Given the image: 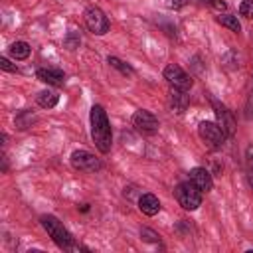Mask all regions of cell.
Here are the masks:
<instances>
[{"label": "cell", "instance_id": "6da1fadb", "mask_svg": "<svg viewBox=\"0 0 253 253\" xmlns=\"http://www.w3.org/2000/svg\"><path fill=\"white\" fill-rule=\"evenodd\" d=\"M89 119H91V138H93L95 146L103 154L111 152L113 132H111V125H109V119H107L105 109L101 105H93Z\"/></svg>", "mask_w": 253, "mask_h": 253}, {"label": "cell", "instance_id": "7a4b0ae2", "mask_svg": "<svg viewBox=\"0 0 253 253\" xmlns=\"http://www.w3.org/2000/svg\"><path fill=\"white\" fill-rule=\"evenodd\" d=\"M42 225H43V229L47 231V235L53 239V243L59 247V249H65V251H77V249H81L77 243H75V239L71 237V233L63 227V223L55 217V215H42Z\"/></svg>", "mask_w": 253, "mask_h": 253}, {"label": "cell", "instance_id": "3957f363", "mask_svg": "<svg viewBox=\"0 0 253 253\" xmlns=\"http://www.w3.org/2000/svg\"><path fill=\"white\" fill-rule=\"evenodd\" d=\"M202 194L204 192L194 182H190V180L176 186V200L188 211H194V210H198L202 206Z\"/></svg>", "mask_w": 253, "mask_h": 253}, {"label": "cell", "instance_id": "277c9868", "mask_svg": "<svg viewBox=\"0 0 253 253\" xmlns=\"http://www.w3.org/2000/svg\"><path fill=\"white\" fill-rule=\"evenodd\" d=\"M198 134L204 140V144L210 148H219L225 140V132L221 130V126L211 121H202L198 126Z\"/></svg>", "mask_w": 253, "mask_h": 253}, {"label": "cell", "instance_id": "5b68a950", "mask_svg": "<svg viewBox=\"0 0 253 253\" xmlns=\"http://www.w3.org/2000/svg\"><path fill=\"white\" fill-rule=\"evenodd\" d=\"M85 26L89 28V32H93L95 36H103L109 32L111 24L109 18L105 16V12L99 6H89L85 10Z\"/></svg>", "mask_w": 253, "mask_h": 253}, {"label": "cell", "instance_id": "8992f818", "mask_svg": "<svg viewBox=\"0 0 253 253\" xmlns=\"http://www.w3.org/2000/svg\"><path fill=\"white\" fill-rule=\"evenodd\" d=\"M164 79L170 83V87H176V89L188 91L192 87V77L176 63H170L164 67Z\"/></svg>", "mask_w": 253, "mask_h": 253}, {"label": "cell", "instance_id": "52a82bcc", "mask_svg": "<svg viewBox=\"0 0 253 253\" xmlns=\"http://www.w3.org/2000/svg\"><path fill=\"white\" fill-rule=\"evenodd\" d=\"M132 125L134 128L140 132V134H154L158 130V119L150 113V111H144V109H138L134 115H132Z\"/></svg>", "mask_w": 253, "mask_h": 253}, {"label": "cell", "instance_id": "ba28073f", "mask_svg": "<svg viewBox=\"0 0 253 253\" xmlns=\"http://www.w3.org/2000/svg\"><path fill=\"white\" fill-rule=\"evenodd\" d=\"M71 166L83 172H97L101 170V160L95 158V154H91L89 150H75L71 154Z\"/></svg>", "mask_w": 253, "mask_h": 253}, {"label": "cell", "instance_id": "9c48e42d", "mask_svg": "<svg viewBox=\"0 0 253 253\" xmlns=\"http://www.w3.org/2000/svg\"><path fill=\"white\" fill-rule=\"evenodd\" d=\"M190 182H194L202 192H210V190L213 188V180H211L210 170L200 168V166L190 170Z\"/></svg>", "mask_w": 253, "mask_h": 253}, {"label": "cell", "instance_id": "30bf717a", "mask_svg": "<svg viewBox=\"0 0 253 253\" xmlns=\"http://www.w3.org/2000/svg\"><path fill=\"white\" fill-rule=\"evenodd\" d=\"M36 77L40 79V81H43V83H47V85H63V81H65V75H63V71L61 69H55V67H40L38 71H36Z\"/></svg>", "mask_w": 253, "mask_h": 253}, {"label": "cell", "instance_id": "8fae6325", "mask_svg": "<svg viewBox=\"0 0 253 253\" xmlns=\"http://www.w3.org/2000/svg\"><path fill=\"white\" fill-rule=\"evenodd\" d=\"M190 105V97L184 89H176V87H170V109L178 115H182Z\"/></svg>", "mask_w": 253, "mask_h": 253}, {"label": "cell", "instance_id": "7c38bea8", "mask_svg": "<svg viewBox=\"0 0 253 253\" xmlns=\"http://www.w3.org/2000/svg\"><path fill=\"white\" fill-rule=\"evenodd\" d=\"M213 105H215V115H217V125L221 126V130L225 132V136H231L233 134V130H235V121H233V117H231V113L225 109V107H219L215 101H213Z\"/></svg>", "mask_w": 253, "mask_h": 253}, {"label": "cell", "instance_id": "4fadbf2b", "mask_svg": "<svg viewBox=\"0 0 253 253\" xmlns=\"http://www.w3.org/2000/svg\"><path fill=\"white\" fill-rule=\"evenodd\" d=\"M138 210L144 213V215H156L160 211V202L154 194H142L138 198Z\"/></svg>", "mask_w": 253, "mask_h": 253}, {"label": "cell", "instance_id": "5bb4252c", "mask_svg": "<svg viewBox=\"0 0 253 253\" xmlns=\"http://www.w3.org/2000/svg\"><path fill=\"white\" fill-rule=\"evenodd\" d=\"M59 103V95L55 91H40L38 93V105L43 107V109H53L55 105Z\"/></svg>", "mask_w": 253, "mask_h": 253}, {"label": "cell", "instance_id": "9a60e30c", "mask_svg": "<svg viewBox=\"0 0 253 253\" xmlns=\"http://www.w3.org/2000/svg\"><path fill=\"white\" fill-rule=\"evenodd\" d=\"M30 51H32V47L26 42H14L10 45V55L14 59H26V57H30Z\"/></svg>", "mask_w": 253, "mask_h": 253}, {"label": "cell", "instance_id": "2e32d148", "mask_svg": "<svg viewBox=\"0 0 253 253\" xmlns=\"http://www.w3.org/2000/svg\"><path fill=\"white\" fill-rule=\"evenodd\" d=\"M217 22H219L223 28L231 30V32H241V24H239L237 16H231V14H221V16H217Z\"/></svg>", "mask_w": 253, "mask_h": 253}, {"label": "cell", "instance_id": "e0dca14e", "mask_svg": "<svg viewBox=\"0 0 253 253\" xmlns=\"http://www.w3.org/2000/svg\"><path fill=\"white\" fill-rule=\"evenodd\" d=\"M107 61H109V65H111V67L119 69L123 75H134V69H132L130 65H126L125 61H121L119 57H115V55H109V57H107Z\"/></svg>", "mask_w": 253, "mask_h": 253}, {"label": "cell", "instance_id": "ac0fdd59", "mask_svg": "<svg viewBox=\"0 0 253 253\" xmlns=\"http://www.w3.org/2000/svg\"><path fill=\"white\" fill-rule=\"evenodd\" d=\"M32 121H34V113L26 109V111H22V113L16 117V126H18L20 130H24V128L32 126Z\"/></svg>", "mask_w": 253, "mask_h": 253}, {"label": "cell", "instance_id": "d6986e66", "mask_svg": "<svg viewBox=\"0 0 253 253\" xmlns=\"http://www.w3.org/2000/svg\"><path fill=\"white\" fill-rule=\"evenodd\" d=\"M79 43H81V38H79V34H75V32L67 34V38H65V42H63V45H65L67 49H77Z\"/></svg>", "mask_w": 253, "mask_h": 253}, {"label": "cell", "instance_id": "ffe728a7", "mask_svg": "<svg viewBox=\"0 0 253 253\" xmlns=\"http://www.w3.org/2000/svg\"><path fill=\"white\" fill-rule=\"evenodd\" d=\"M239 14H241L243 18L253 20V0H243L241 6H239Z\"/></svg>", "mask_w": 253, "mask_h": 253}, {"label": "cell", "instance_id": "44dd1931", "mask_svg": "<svg viewBox=\"0 0 253 253\" xmlns=\"http://www.w3.org/2000/svg\"><path fill=\"white\" fill-rule=\"evenodd\" d=\"M247 180L253 188V146H249L247 150Z\"/></svg>", "mask_w": 253, "mask_h": 253}, {"label": "cell", "instance_id": "7402d4cb", "mask_svg": "<svg viewBox=\"0 0 253 253\" xmlns=\"http://www.w3.org/2000/svg\"><path fill=\"white\" fill-rule=\"evenodd\" d=\"M188 2H190V0H168L166 6H168L170 10H180V8H184Z\"/></svg>", "mask_w": 253, "mask_h": 253}, {"label": "cell", "instance_id": "603a6c76", "mask_svg": "<svg viewBox=\"0 0 253 253\" xmlns=\"http://www.w3.org/2000/svg\"><path fill=\"white\" fill-rule=\"evenodd\" d=\"M140 235H142V239H146V241H158V233H154L152 229H142L140 231Z\"/></svg>", "mask_w": 253, "mask_h": 253}, {"label": "cell", "instance_id": "cb8c5ba5", "mask_svg": "<svg viewBox=\"0 0 253 253\" xmlns=\"http://www.w3.org/2000/svg\"><path fill=\"white\" fill-rule=\"evenodd\" d=\"M0 67H2L4 71H16V65H12L8 57H0Z\"/></svg>", "mask_w": 253, "mask_h": 253}, {"label": "cell", "instance_id": "d4e9b609", "mask_svg": "<svg viewBox=\"0 0 253 253\" xmlns=\"http://www.w3.org/2000/svg\"><path fill=\"white\" fill-rule=\"evenodd\" d=\"M210 6H211V8H215V10H221V12L225 10V2H223V0H211V2H210Z\"/></svg>", "mask_w": 253, "mask_h": 253}]
</instances>
